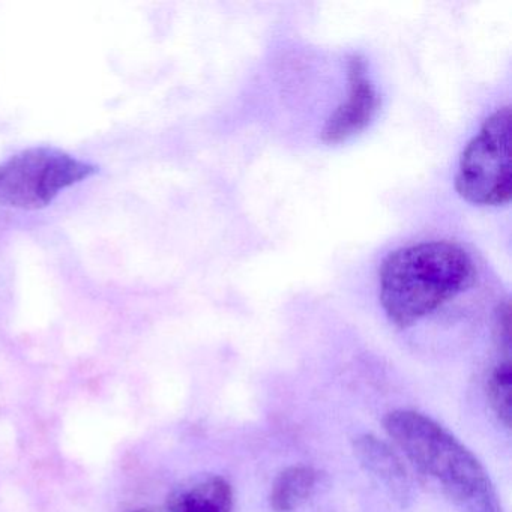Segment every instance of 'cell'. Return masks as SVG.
<instances>
[{
    "mask_svg": "<svg viewBox=\"0 0 512 512\" xmlns=\"http://www.w3.org/2000/svg\"><path fill=\"white\" fill-rule=\"evenodd\" d=\"M469 253L448 241L419 242L392 251L379 271V298L386 317L409 328L472 286Z\"/></svg>",
    "mask_w": 512,
    "mask_h": 512,
    "instance_id": "1",
    "label": "cell"
},
{
    "mask_svg": "<svg viewBox=\"0 0 512 512\" xmlns=\"http://www.w3.org/2000/svg\"><path fill=\"white\" fill-rule=\"evenodd\" d=\"M383 425L407 460L461 511L503 512L481 461L439 422L416 410L398 409L385 416Z\"/></svg>",
    "mask_w": 512,
    "mask_h": 512,
    "instance_id": "2",
    "label": "cell"
},
{
    "mask_svg": "<svg viewBox=\"0 0 512 512\" xmlns=\"http://www.w3.org/2000/svg\"><path fill=\"white\" fill-rule=\"evenodd\" d=\"M100 167L53 146H35L0 163V206L38 211Z\"/></svg>",
    "mask_w": 512,
    "mask_h": 512,
    "instance_id": "3",
    "label": "cell"
},
{
    "mask_svg": "<svg viewBox=\"0 0 512 512\" xmlns=\"http://www.w3.org/2000/svg\"><path fill=\"white\" fill-rule=\"evenodd\" d=\"M455 190L475 206H503L512 196L511 107L491 113L458 161Z\"/></svg>",
    "mask_w": 512,
    "mask_h": 512,
    "instance_id": "4",
    "label": "cell"
},
{
    "mask_svg": "<svg viewBox=\"0 0 512 512\" xmlns=\"http://www.w3.org/2000/svg\"><path fill=\"white\" fill-rule=\"evenodd\" d=\"M347 80L349 92L346 101L335 109L320 131V139L328 145L346 142L364 131L379 107L376 88L361 56L352 55L347 61Z\"/></svg>",
    "mask_w": 512,
    "mask_h": 512,
    "instance_id": "5",
    "label": "cell"
},
{
    "mask_svg": "<svg viewBox=\"0 0 512 512\" xmlns=\"http://www.w3.org/2000/svg\"><path fill=\"white\" fill-rule=\"evenodd\" d=\"M353 451L361 466L382 485L383 490L401 506L413 500V485L400 455L374 434H361L353 442Z\"/></svg>",
    "mask_w": 512,
    "mask_h": 512,
    "instance_id": "6",
    "label": "cell"
},
{
    "mask_svg": "<svg viewBox=\"0 0 512 512\" xmlns=\"http://www.w3.org/2000/svg\"><path fill=\"white\" fill-rule=\"evenodd\" d=\"M322 484V472L316 467H287L272 484L269 505L274 512H298L316 496Z\"/></svg>",
    "mask_w": 512,
    "mask_h": 512,
    "instance_id": "7",
    "label": "cell"
},
{
    "mask_svg": "<svg viewBox=\"0 0 512 512\" xmlns=\"http://www.w3.org/2000/svg\"><path fill=\"white\" fill-rule=\"evenodd\" d=\"M233 488L221 476H206L170 497L172 512H233Z\"/></svg>",
    "mask_w": 512,
    "mask_h": 512,
    "instance_id": "8",
    "label": "cell"
},
{
    "mask_svg": "<svg viewBox=\"0 0 512 512\" xmlns=\"http://www.w3.org/2000/svg\"><path fill=\"white\" fill-rule=\"evenodd\" d=\"M487 394L494 415L509 428L512 418V364L511 359H500L488 374Z\"/></svg>",
    "mask_w": 512,
    "mask_h": 512,
    "instance_id": "9",
    "label": "cell"
},
{
    "mask_svg": "<svg viewBox=\"0 0 512 512\" xmlns=\"http://www.w3.org/2000/svg\"><path fill=\"white\" fill-rule=\"evenodd\" d=\"M494 337L503 358H511V316H509L508 302L497 308Z\"/></svg>",
    "mask_w": 512,
    "mask_h": 512,
    "instance_id": "10",
    "label": "cell"
},
{
    "mask_svg": "<svg viewBox=\"0 0 512 512\" xmlns=\"http://www.w3.org/2000/svg\"><path fill=\"white\" fill-rule=\"evenodd\" d=\"M137 512H145V511H137Z\"/></svg>",
    "mask_w": 512,
    "mask_h": 512,
    "instance_id": "11",
    "label": "cell"
}]
</instances>
